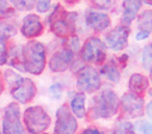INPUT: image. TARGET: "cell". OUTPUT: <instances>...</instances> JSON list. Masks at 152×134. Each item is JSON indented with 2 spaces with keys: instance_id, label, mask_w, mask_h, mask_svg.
Returning a JSON list of instances; mask_svg holds the SVG:
<instances>
[{
  "instance_id": "1",
  "label": "cell",
  "mask_w": 152,
  "mask_h": 134,
  "mask_svg": "<svg viewBox=\"0 0 152 134\" xmlns=\"http://www.w3.org/2000/svg\"><path fill=\"white\" fill-rule=\"evenodd\" d=\"M24 71L32 75H41L46 66V49L38 41H29L22 47Z\"/></svg>"
},
{
  "instance_id": "2",
  "label": "cell",
  "mask_w": 152,
  "mask_h": 134,
  "mask_svg": "<svg viewBox=\"0 0 152 134\" xmlns=\"http://www.w3.org/2000/svg\"><path fill=\"white\" fill-rule=\"evenodd\" d=\"M120 107V100L115 92L105 90L94 99V104L89 112L90 119H108L115 115Z\"/></svg>"
},
{
  "instance_id": "3",
  "label": "cell",
  "mask_w": 152,
  "mask_h": 134,
  "mask_svg": "<svg viewBox=\"0 0 152 134\" xmlns=\"http://www.w3.org/2000/svg\"><path fill=\"white\" fill-rule=\"evenodd\" d=\"M76 20L77 14L66 12L61 5L57 4L49 19L51 31L58 38H70L75 32Z\"/></svg>"
},
{
  "instance_id": "4",
  "label": "cell",
  "mask_w": 152,
  "mask_h": 134,
  "mask_svg": "<svg viewBox=\"0 0 152 134\" xmlns=\"http://www.w3.org/2000/svg\"><path fill=\"white\" fill-rule=\"evenodd\" d=\"M24 125L30 134H41L49 128L51 119L42 106H30L23 114Z\"/></svg>"
},
{
  "instance_id": "5",
  "label": "cell",
  "mask_w": 152,
  "mask_h": 134,
  "mask_svg": "<svg viewBox=\"0 0 152 134\" xmlns=\"http://www.w3.org/2000/svg\"><path fill=\"white\" fill-rule=\"evenodd\" d=\"M81 59L86 63L101 65L106 59V46L99 38L91 36L83 44L80 52Z\"/></svg>"
},
{
  "instance_id": "6",
  "label": "cell",
  "mask_w": 152,
  "mask_h": 134,
  "mask_svg": "<svg viewBox=\"0 0 152 134\" xmlns=\"http://www.w3.org/2000/svg\"><path fill=\"white\" fill-rule=\"evenodd\" d=\"M3 134H25L24 126L21 123V112L18 103L12 102L5 107L2 119Z\"/></svg>"
},
{
  "instance_id": "7",
  "label": "cell",
  "mask_w": 152,
  "mask_h": 134,
  "mask_svg": "<svg viewBox=\"0 0 152 134\" xmlns=\"http://www.w3.org/2000/svg\"><path fill=\"white\" fill-rule=\"evenodd\" d=\"M76 87L83 94H92L101 87L100 75L93 67L86 66L79 70L76 80Z\"/></svg>"
},
{
  "instance_id": "8",
  "label": "cell",
  "mask_w": 152,
  "mask_h": 134,
  "mask_svg": "<svg viewBox=\"0 0 152 134\" xmlns=\"http://www.w3.org/2000/svg\"><path fill=\"white\" fill-rule=\"evenodd\" d=\"M77 121L68 105L64 104L56 111V122L53 134H75L77 130Z\"/></svg>"
},
{
  "instance_id": "9",
  "label": "cell",
  "mask_w": 152,
  "mask_h": 134,
  "mask_svg": "<svg viewBox=\"0 0 152 134\" xmlns=\"http://www.w3.org/2000/svg\"><path fill=\"white\" fill-rule=\"evenodd\" d=\"M120 107L122 113L127 119H137L144 115L145 102L141 96L126 92L120 99Z\"/></svg>"
},
{
  "instance_id": "10",
  "label": "cell",
  "mask_w": 152,
  "mask_h": 134,
  "mask_svg": "<svg viewBox=\"0 0 152 134\" xmlns=\"http://www.w3.org/2000/svg\"><path fill=\"white\" fill-rule=\"evenodd\" d=\"M11 95L17 102L27 104L37 95V86L29 78H23L11 88Z\"/></svg>"
},
{
  "instance_id": "11",
  "label": "cell",
  "mask_w": 152,
  "mask_h": 134,
  "mask_svg": "<svg viewBox=\"0 0 152 134\" xmlns=\"http://www.w3.org/2000/svg\"><path fill=\"white\" fill-rule=\"evenodd\" d=\"M130 34L129 26L120 25L108 31L105 36L107 46L114 51H121L127 46L128 38Z\"/></svg>"
},
{
  "instance_id": "12",
  "label": "cell",
  "mask_w": 152,
  "mask_h": 134,
  "mask_svg": "<svg viewBox=\"0 0 152 134\" xmlns=\"http://www.w3.org/2000/svg\"><path fill=\"white\" fill-rule=\"evenodd\" d=\"M44 31V26L40 17L36 14H28L22 20L21 34L26 39H34L40 36Z\"/></svg>"
},
{
  "instance_id": "13",
  "label": "cell",
  "mask_w": 152,
  "mask_h": 134,
  "mask_svg": "<svg viewBox=\"0 0 152 134\" xmlns=\"http://www.w3.org/2000/svg\"><path fill=\"white\" fill-rule=\"evenodd\" d=\"M74 53L70 48H65L55 52L49 60V69L54 73L67 71L73 60Z\"/></svg>"
},
{
  "instance_id": "14",
  "label": "cell",
  "mask_w": 152,
  "mask_h": 134,
  "mask_svg": "<svg viewBox=\"0 0 152 134\" xmlns=\"http://www.w3.org/2000/svg\"><path fill=\"white\" fill-rule=\"evenodd\" d=\"M86 24L95 32H101L110 25V18L105 13L89 9L86 13Z\"/></svg>"
},
{
  "instance_id": "15",
  "label": "cell",
  "mask_w": 152,
  "mask_h": 134,
  "mask_svg": "<svg viewBox=\"0 0 152 134\" xmlns=\"http://www.w3.org/2000/svg\"><path fill=\"white\" fill-rule=\"evenodd\" d=\"M142 5L141 0H123V15L121 18L122 25L129 26L135 19Z\"/></svg>"
},
{
  "instance_id": "16",
  "label": "cell",
  "mask_w": 152,
  "mask_h": 134,
  "mask_svg": "<svg viewBox=\"0 0 152 134\" xmlns=\"http://www.w3.org/2000/svg\"><path fill=\"white\" fill-rule=\"evenodd\" d=\"M128 86L131 92L142 97L149 86V80L146 76L142 75V74L134 73L129 78Z\"/></svg>"
},
{
  "instance_id": "17",
  "label": "cell",
  "mask_w": 152,
  "mask_h": 134,
  "mask_svg": "<svg viewBox=\"0 0 152 134\" xmlns=\"http://www.w3.org/2000/svg\"><path fill=\"white\" fill-rule=\"evenodd\" d=\"M71 111L76 117L83 119L86 117V96L83 92H77L70 103Z\"/></svg>"
},
{
  "instance_id": "18",
  "label": "cell",
  "mask_w": 152,
  "mask_h": 134,
  "mask_svg": "<svg viewBox=\"0 0 152 134\" xmlns=\"http://www.w3.org/2000/svg\"><path fill=\"white\" fill-rule=\"evenodd\" d=\"M100 73L114 83H118L121 79L120 71H119L118 66L115 60H110L108 63H104L103 67L100 70Z\"/></svg>"
},
{
  "instance_id": "19",
  "label": "cell",
  "mask_w": 152,
  "mask_h": 134,
  "mask_svg": "<svg viewBox=\"0 0 152 134\" xmlns=\"http://www.w3.org/2000/svg\"><path fill=\"white\" fill-rule=\"evenodd\" d=\"M7 63L15 69L19 71H24L23 68V61H22V49L19 47L14 46L9 50V58Z\"/></svg>"
},
{
  "instance_id": "20",
  "label": "cell",
  "mask_w": 152,
  "mask_h": 134,
  "mask_svg": "<svg viewBox=\"0 0 152 134\" xmlns=\"http://www.w3.org/2000/svg\"><path fill=\"white\" fill-rule=\"evenodd\" d=\"M137 27L140 30L152 31V9L142 12L137 17Z\"/></svg>"
},
{
  "instance_id": "21",
  "label": "cell",
  "mask_w": 152,
  "mask_h": 134,
  "mask_svg": "<svg viewBox=\"0 0 152 134\" xmlns=\"http://www.w3.org/2000/svg\"><path fill=\"white\" fill-rule=\"evenodd\" d=\"M13 17H15V9L9 0H0V22L10 21Z\"/></svg>"
},
{
  "instance_id": "22",
  "label": "cell",
  "mask_w": 152,
  "mask_h": 134,
  "mask_svg": "<svg viewBox=\"0 0 152 134\" xmlns=\"http://www.w3.org/2000/svg\"><path fill=\"white\" fill-rule=\"evenodd\" d=\"M12 7L20 12L31 11L36 7L37 0H9Z\"/></svg>"
},
{
  "instance_id": "23",
  "label": "cell",
  "mask_w": 152,
  "mask_h": 134,
  "mask_svg": "<svg viewBox=\"0 0 152 134\" xmlns=\"http://www.w3.org/2000/svg\"><path fill=\"white\" fill-rule=\"evenodd\" d=\"M112 134H137L134 131V126L130 122L119 123L113 130Z\"/></svg>"
},
{
  "instance_id": "24",
  "label": "cell",
  "mask_w": 152,
  "mask_h": 134,
  "mask_svg": "<svg viewBox=\"0 0 152 134\" xmlns=\"http://www.w3.org/2000/svg\"><path fill=\"white\" fill-rule=\"evenodd\" d=\"M7 38L0 32V66H3L7 63L9 58V50L7 46Z\"/></svg>"
},
{
  "instance_id": "25",
  "label": "cell",
  "mask_w": 152,
  "mask_h": 134,
  "mask_svg": "<svg viewBox=\"0 0 152 134\" xmlns=\"http://www.w3.org/2000/svg\"><path fill=\"white\" fill-rule=\"evenodd\" d=\"M142 61H143V67L146 70H150L152 68V43L144 48Z\"/></svg>"
},
{
  "instance_id": "26",
  "label": "cell",
  "mask_w": 152,
  "mask_h": 134,
  "mask_svg": "<svg viewBox=\"0 0 152 134\" xmlns=\"http://www.w3.org/2000/svg\"><path fill=\"white\" fill-rule=\"evenodd\" d=\"M3 78H4V80L7 81V85L12 88L22 79V76H20L19 74H17L16 72H14L13 70H7V71L4 72Z\"/></svg>"
},
{
  "instance_id": "27",
  "label": "cell",
  "mask_w": 152,
  "mask_h": 134,
  "mask_svg": "<svg viewBox=\"0 0 152 134\" xmlns=\"http://www.w3.org/2000/svg\"><path fill=\"white\" fill-rule=\"evenodd\" d=\"M51 7V0H37L36 9L38 13H46Z\"/></svg>"
},
{
  "instance_id": "28",
  "label": "cell",
  "mask_w": 152,
  "mask_h": 134,
  "mask_svg": "<svg viewBox=\"0 0 152 134\" xmlns=\"http://www.w3.org/2000/svg\"><path fill=\"white\" fill-rule=\"evenodd\" d=\"M49 94H50L51 98L55 99V100H59L61 98V94H63V90H61V85L59 83H54L50 86L49 88Z\"/></svg>"
},
{
  "instance_id": "29",
  "label": "cell",
  "mask_w": 152,
  "mask_h": 134,
  "mask_svg": "<svg viewBox=\"0 0 152 134\" xmlns=\"http://www.w3.org/2000/svg\"><path fill=\"white\" fill-rule=\"evenodd\" d=\"M92 2L97 7L102 9H110L114 7L116 0H92Z\"/></svg>"
},
{
  "instance_id": "30",
  "label": "cell",
  "mask_w": 152,
  "mask_h": 134,
  "mask_svg": "<svg viewBox=\"0 0 152 134\" xmlns=\"http://www.w3.org/2000/svg\"><path fill=\"white\" fill-rule=\"evenodd\" d=\"M69 44H70V47L69 48L71 49L72 51H77L79 49V39L77 36H70V40H69Z\"/></svg>"
},
{
  "instance_id": "31",
  "label": "cell",
  "mask_w": 152,
  "mask_h": 134,
  "mask_svg": "<svg viewBox=\"0 0 152 134\" xmlns=\"http://www.w3.org/2000/svg\"><path fill=\"white\" fill-rule=\"evenodd\" d=\"M141 130L144 134H152V124L148 122H142Z\"/></svg>"
},
{
  "instance_id": "32",
  "label": "cell",
  "mask_w": 152,
  "mask_h": 134,
  "mask_svg": "<svg viewBox=\"0 0 152 134\" xmlns=\"http://www.w3.org/2000/svg\"><path fill=\"white\" fill-rule=\"evenodd\" d=\"M149 36H150V32L144 31V30H140V31L135 34V39H137V41H143V40H145V39H147Z\"/></svg>"
},
{
  "instance_id": "33",
  "label": "cell",
  "mask_w": 152,
  "mask_h": 134,
  "mask_svg": "<svg viewBox=\"0 0 152 134\" xmlns=\"http://www.w3.org/2000/svg\"><path fill=\"white\" fill-rule=\"evenodd\" d=\"M80 134H101V132L98 129H95V128H87Z\"/></svg>"
},
{
  "instance_id": "34",
  "label": "cell",
  "mask_w": 152,
  "mask_h": 134,
  "mask_svg": "<svg viewBox=\"0 0 152 134\" xmlns=\"http://www.w3.org/2000/svg\"><path fill=\"white\" fill-rule=\"evenodd\" d=\"M118 60H119V63H122L123 66H125L127 63V61H128V55L123 54L122 56L119 57Z\"/></svg>"
},
{
  "instance_id": "35",
  "label": "cell",
  "mask_w": 152,
  "mask_h": 134,
  "mask_svg": "<svg viewBox=\"0 0 152 134\" xmlns=\"http://www.w3.org/2000/svg\"><path fill=\"white\" fill-rule=\"evenodd\" d=\"M146 113L149 117V119H152V102H150L149 104L146 106Z\"/></svg>"
},
{
  "instance_id": "36",
  "label": "cell",
  "mask_w": 152,
  "mask_h": 134,
  "mask_svg": "<svg viewBox=\"0 0 152 134\" xmlns=\"http://www.w3.org/2000/svg\"><path fill=\"white\" fill-rule=\"evenodd\" d=\"M3 90H4V82H3V77L0 73V95L2 94Z\"/></svg>"
},
{
  "instance_id": "37",
  "label": "cell",
  "mask_w": 152,
  "mask_h": 134,
  "mask_svg": "<svg viewBox=\"0 0 152 134\" xmlns=\"http://www.w3.org/2000/svg\"><path fill=\"white\" fill-rule=\"evenodd\" d=\"M78 1H80V0H65V2H67L68 4H75Z\"/></svg>"
},
{
  "instance_id": "38",
  "label": "cell",
  "mask_w": 152,
  "mask_h": 134,
  "mask_svg": "<svg viewBox=\"0 0 152 134\" xmlns=\"http://www.w3.org/2000/svg\"><path fill=\"white\" fill-rule=\"evenodd\" d=\"M141 1L148 5H152V0H141Z\"/></svg>"
},
{
  "instance_id": "39",
  "label": "cell",
  "mask_w": 152,
  "mask_h": 134,
  "mask_svg": "<svg viewBox=\"0 0 152 134\" xmlns=\"http://www.w3.org/2000/svg\"><path fill=\"white\" fill-rule=\"evenodd\" d=\"M149 71H150V79H151V81H152V68L149 70Z\"/></svg>"
},
{
  "instance_id": "40",
  "label": "cell",
  "mask_w": 152,
  "mask_h": 134,
  "mask_svg": "<svg viewBox=\"0 0 152 134\" xmlns=\"http://www.w3.org/2000/svg\"><path fill=\"white\" fill-rule=\"evenodd\" d=\"M149 94H150V96H151V97H152V88H151V90H149Z\"/></svg>"
},
{
  "instance_id": "41",
  "label": "cell",
  "mask_w": 152,
  "mask_h": 134,
  "mask_svg": "<svg viewBox=\"0 0 152 134\" xmlns=\"http://www.w3.org/2000/svg\"><path fill=\"white\" fill-rule=\"evenodd\" d=\"M0 134H3V133H2V131H1V130H0Z\"/></svg>"
}]
</instances>
